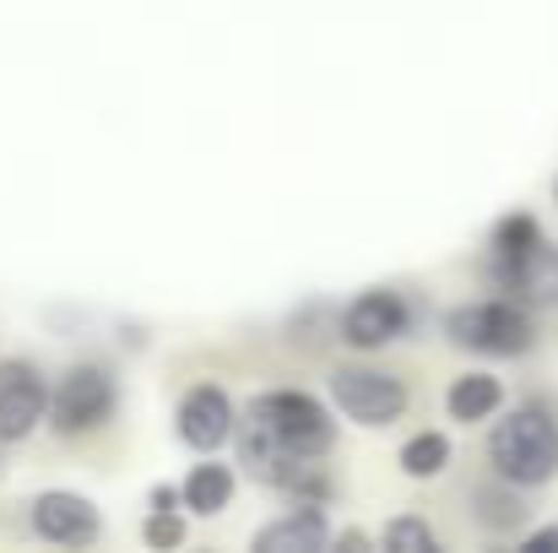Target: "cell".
<instances>
[{"label": "cell", "mask_w": 558, "mask_h": 553, "mask_svg": "<svg viewBox=\"0 0 558 553\" xmlns=\"http://www.w3.org/2000/svg\"><path fill=\"white\" fill-rule=\"evenodd\" d=\"M526 549H558V527H548V532H532V538H526Z\"/></svg>", "instance_id": "obj_19"}, {"label": "cell", "mask_w": 558, "mask_h": 553, "mask_svg": "<svg viewBox=\"0 0 558 553\" xmlns=\"http://www.w3.org/2000/svg\"><path fill=\"white\" fill-rule=\"evenodd\" d=\"M385 549L390 553H434V532L423 521H390L385 527Z\"/></svg>", "instance_id": "obj_16"}, {"label": "cell", "mask_w": 558, "mask_h": 553, "mask_svg": "<svg viewBox=\"0 0 558 553\" xmlns=\"http://www.w3.org/2000/svg\"><path fill=\"white\" fill-rule=\"evenodd\" d=\"M331 396L364 429H379V423L407 412V385L396 374H385V369H337L331 374Z\"/></svg>", "instance_id": "obj_5"}, {"label": "cell", "mask_w": 558, "mask_h": 553, "mask_svg": "<svg viewBox=\"0 0 558 553\" xmlns=\"http://www.w3.org/2000/svg\"><path fill=\"white\" fill-rule=\"evenodd\" d=\"M554 201H558V180H554Z\"/></svg>", "instance_id": "obj_20"}, {"label": "cell", "mask_w": 558, "mask_h": 553, "mask_svg": "<svg viewBox=\"0 0 558 553\" xmlns=\"http://www.w3.org/2000/svg\"><path fill=\"white\" fill-rule=\"evenodd\" d=\"M326 543H331V527H326V510L320 505H299L282 521H271V527L255 532V549L260 553H315V549H326Z\"/></svg>", "instance_id": "obj_11"}, {"label": "cell", "mask_w": 558, "mask_h": 553, "mask_svg": "<svg viewBox=\"0 0 558 553\" xmlns=\"http://www.w3.org/2000/svg\"><path fill=\"white\" fill-rule=\"evenodd\" d=\"M49 412V385L44 374L22 359L0 364V440H27Z\"/></svg>", "instance_id": "obj_6"}, {"label": "cell", "mask_w": 558, "mask_h": 553, "mask_svg": "<svg viewBox=\"0 0 558 553\" xmlns=\"http://www.w3.org/2000/svg\"><path fill=\"white\" fill-rule=\"evenodd\" d=\"M445 337L461 353H483V359H521L532 348V321L521 304L510 299H483V304H461L445 315Z\"/></svg>", "instance_id": "obj_2"}, {"label": "cell", "mask_w": 558, "mask_h": 553, "mask_svg": "<svg viewBox=\"0 0 558 553\" xmlns=\"http://www.w3.org/2000/svg\"><path fill=\"white\" fill-rule=\"evenodd\" d=\"M33 527H38V538H49V543H65V549H82V543H93L98 538V510L82 500V494H38L33 500Z\"/></svg>", "instance_id": "obj_8"}, {"label": "cell", "mask_w": 558, "mask_h": 553, "mask_svg": "<svg viewBox=\"0 0 558 553\" xmlns=\"http://www.w3.org/2000/svg\"><path fill=\"white\" fill-rule=\"evenodd\" d=\"M49 418L60 434H87L114 418V374L98 364H76L49 396Z\"/></svg>", "instance_id": "obj_4"}, {"label": "cell", "mask_w": 558, "mask_h": 553, "mask_svg": "<svg viewBox=\"0 0 558 553\" xmlns=\"http://www.w3.org/2000/svg\"><path fill=\"white\" fill-rule=\"evenodd\" d=\"M407 304L396 299V293H385V288H374V293H359L353 304H348V315H342V342H353V348H385V342H396L401 332H407Z\"/></svg>", "instance_id": "obj_7"}, {"label": "cell", "mask_w": 558, "mask_h": 553, "mask_svg": "<svg viewBox=\"0 0 558 553\" xmlns=\"http://www.w3.org/2000/svg\"><path fill=\"white\" fill-rule=\"evenodd\" d=\"M488 461H494V472L505 478V483H515V489H537V483H548L558 467V423L548 407H515L510 418H499L494 423V434H488Z\"/></svg>", "instance_id": "obj_1"}, {"label": "cell", "mask_w": 558, "mask_h": 553, "mask_svg": "<svg viewBox=\"0 0 558 553\" xmlns=\"http://www.w3.org/2000/svg\"><path fill=\"white\" fill-rule=\"evenodd\" d=\"M180 538H185V527H180V521H174L169 510H163V516H158V521L147 527V543H153V549H174Z\"/></svg>", "instance_id": "obj_18"}, {"label": "cell", "mask_w": 558, "mask_h": 553, "mask_svg": "<svg viewBox=\"0 0 558 553\" xmlns=\"http://www.w3.org/2000/svg\"><path fill=\"white\" fill-rule=\"evenodd\" d=\"M228 500H233V472H228V467L206 461V467H195L185 478V505L195 516H217Z\"/></svg>", "instance_id": "obj_13"}, {"label": "cell", "mask_w": 558, "mask_h": 553, "mask_svg": "<svg viewBox=\"0 0 558 553\" xmlns=\"http://www.w3.org/2000/svg\"><path fill=\"white\" fill-rule=\"evenodd\" d=\"M250 418H255L266 434H277V440H288V445H299V450H326V445L337 440L331 412H326L315 396H304V390L255 396V401H250Z\"/></svg>", "instance_id": "obj_3"}, {"label": "cell", "mask_w": 558, "mask_h": 553, "mask_svg": "<svg viewBox=\"0 0 558 553\" xmlns=\"http://www.w3.org/2000/svg\"><path fill=\"white\" fill-rule=\"evenodd\" d=\"M543 244V228L532 212H510L499 228H494V244H488V261H521Z\"/></svg>", "instance_id": "obj_14"}, {"label": "cell", "mask_w": 558, "mask_h": 553, "mask_svg": "<svg viewBox=\"0 0 558 553\" xmlns=\"http://www.w3.org/2000/svg\"><path fill=\"white\" fill-rule=\"evenodd\" d=\"M233 429H239V423H233V401H228L217 385H195L185 401H180V440L195 445V450L228 445Z\"/></svg>", "instance_id": "obj_10"}, {"label": "cell", "mask_w": 558, "mask_h": 553, "mask_svg": "<svg viewBox=\"0 0 558 553\" xmlns=\"http://www.w3.org/2000/svg\"><path fill=\"white\" fill-rule=\"evenodd\" d=\"M450 418H461V423H483V418H494L499 412V401H505V385L494 380V374H461L456 385H450Z\"/></svg>", "instance_id": "obj_12"}, {"label": "cell", "mask_w": 558, "mask_h": 553, "mask_svg": "<svg viewBox=\"0 0 558 553\" xmlns=\"http://www.w3.org/2000/svg\"><path fill=\"white\" fill-rule=\"evenodd\" d=\"M488 272L515 304H554L558 299V255L548 244H537L521 261H488Z\"/></svg>", "instance_id": "obj_9"}, {"label": "cell", "mask_w": 558, "mask_h": 553, "mask_svg": "<svg viewBox=\"0 0 558 553\" xmlns=\"http://www.w3.org/2000/svg\"><path fill=\"white\" fill-rule=\"evenodd\" d=\"M450 467V440L445 434H417V440H407L401 445V472L407 478H434V472H445Z\"/></svg>", "instance_id": "obj_15"}, {"label": "cell", "mask_w": 558, "mask_h": 553, "mask_svg": "<svg viewBox=\"0 0 558 553\" xmlns=\"http://www.w3.org/2000/svg\"><path fill=\"white\" fill-rule=\"evenodd\" d=\"M477 516L483 521H494V527H515L521 521V494H477Z\"/></svg>", "instance_id": "obj_17"}]
</instances>
